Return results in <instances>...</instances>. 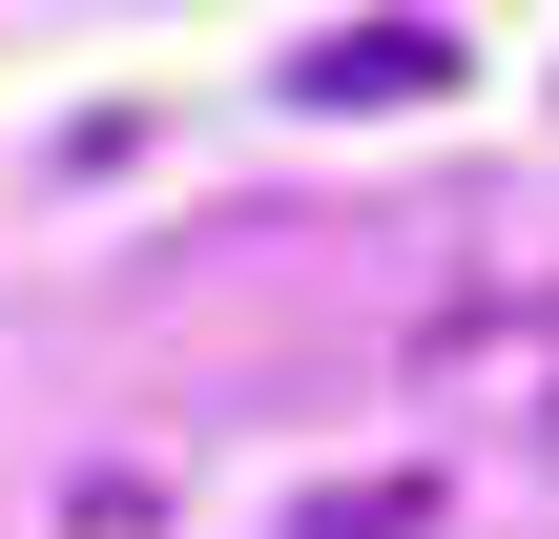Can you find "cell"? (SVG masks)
<instances>
[{"label": "cell", "mask_w": 559, "mask_h": 539, "mask_svg": "<svg viewBox=\"0 0 559 539\" xmlns=\"http://www.w3.org/2000/svg\"><path fill=\"white\" fill-rule=\"evenodd\" d=\"M456 83V21H332L311 62H290V104H332V125H394V104H436Z\"/></svg>", "instance_id": "1"}, {"label": "cell", "mask_w": 559, "mask_h": 539, "mask_svg": "<svg viewBox=\"0 0 559 539\" xmlns=\"http://www.w3.org/2000/svg\"><path fill=\"white\" fill-rule=\"evenodd\" d=\"M436 519H456V478H311L270 539H436Z\"/></svg>", "instance_id": "2"}]
</instances>
